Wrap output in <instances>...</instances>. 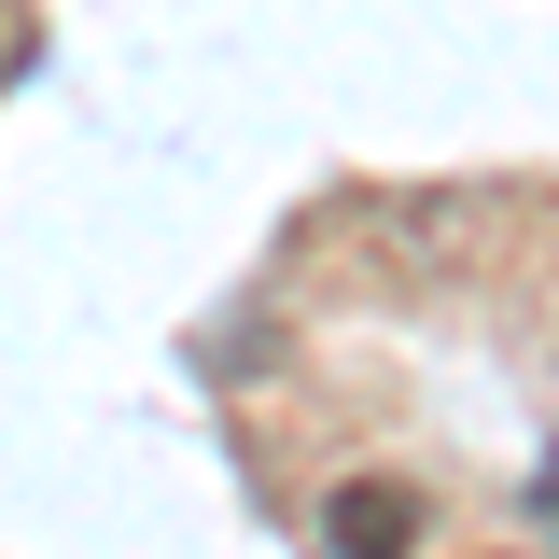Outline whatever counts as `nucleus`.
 <instances>
[{
  "label": "nucleus",
  "mask_w": 559,
  "mask_h": 559,
  "mask_svg": "<svg viewBox=\"0 0 559 559\" xmlns=\"http://www.w3.org/2000/svg\"><path fill=\"white\" fill-rule=\"evenodd\" d=\"M322 532H336V559H419V489L349 476L336 503H322Z\"/></svg>",
  "instance_id": "obj_1"
},
{
  "label": "nucleus",
  "mask_w": 559,
  "mask_h": 559,
  "mask_svg": "<svg viewBox=\"0 0 559 559\" xmlns=\"http://www.w3.org/2000/svg\"><path fill=\"white\" fill-rule=\"evenodd\" d=\"M532 518H546V532H559V448H546V476H532Z\"/></svg>",
  "instance_id": "obj_2"
}]
</instances>
